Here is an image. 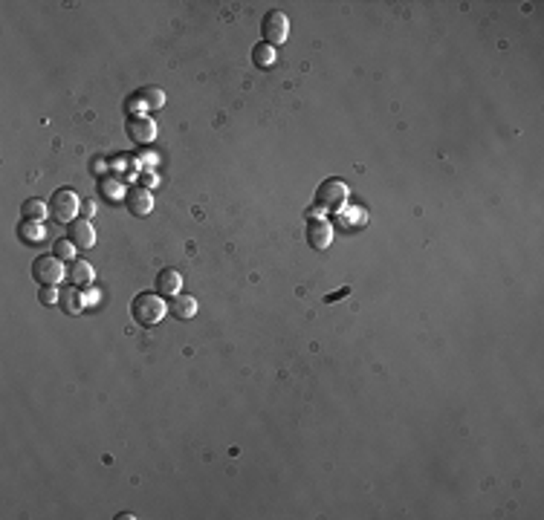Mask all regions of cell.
<instances>
[{
  "label": "cell",
  "instance_id": "ba28073f",
  "mask_svg": "<svg viewBox=\"0 0 544 520\" xmlns=\"http://www.w3.org/2000/svg\"><path fill=\"white\" fill-rule=\"evenodd\" d=\"M67 237L75 249H93L96 246V228L90 226V220H73Z\"/></svg>",
  "mask_w": 544,
  "mask_h": 520
},
{
  "label": "cell",
  "instance_id": "e0dca14e",
  "mask_svg": "<svg viewBox=\"0 0 544 520\" xmlns=\"http://www.w3.org/2000/svg\"><path fill=\"white\" fill-rule=\"evenodd\" d=\"M275 58H278L275 55V47H269L266 41L252 49V61H255V67H261V70H269L272 64H275Z\"/></svg>",
  "mask_w": 544,
  "mask_h": 520
},
{
  "label": "cell",
  "instance_id": "ac0fdd59",
  "mask_svg": "<svg viewBox=\"0 0 544 520\" xmlns=\"http://www.w3.org/2000/svg\"><path fill=\"white\" fill-rule=\"evenodd\" d=\"M73 252H75V246H73L70 240H58V243H55V258L73 260Z\"/></svg>",
  "mask_w": 544,
  "mask_h": 520
},
{
  "label": "cell",
  "instance_id": "6da1fadb",
  "mask_svg": "<svg viewBox=\"0 0 544 520\" xmlns=\"http://www.w3.org/2000/svg\"><path fill=\"white\" fill-rule=\"evenodd\" d=\"M168 313V304L160 298V292H139L130 304L133 321H139L142 326H157Z\"/></svg>",
  "mask_w": 544,
  "mask_h": 520
},
{
  "label": "cell",
  "instance_id": "7a4b0ae2",
  "mask_svg": "<svg viewBox=\"0 0 544 520\" xmlns=\"http://www.w3.org/2000/svg\"><path fill=\"white\" fill-rule=\"evenodd\" d=\"M50 214L58 223H73V217L79 214V194L73 188H58L50 200Z\"/></svg>",
  "mask_w": 544,
  "mask_h": 520
},
{
  "label": "cell",
  "instance_id": "5bb4252c",
  "mask_svg": "<svg viewBox=\"0 0 544 520\" xmlns=\"http://www.w3.org/2000/svg\"><path fill=\"white\" fill-rule=\"evenodd\" d=\"M17 237H21L24 243H41V240H47V228H44V223L24 220L21 226H17Z\"/></svg>",
  "mask_w": 544,
  "mask_h": 520
},
{
  "label": "cell",
  "instance_id": "ffe728a7",
  "mask_svg": "<svg viewBox=\"0 0 544 520\" xmlns=\"http://www.w3.org/2000/svg\"><path fill=\"white\" fill-rule=\"evenodd\" d=\"M102 188H105V194H107V197H113L116 191H119V182H116V180H113V182H110V180H105V182H102Z\"/></svg>",
  "mask_w": 544,
  "mask_h": 520
},
{
  "label": "cell",
  "instance_id": "30bf717a",
  "mask_svg": "<svg viewBox=\"0 0 544 520\" xmlns=\"http://www.w3.org/2000/svg\"><path fill=\"white\" fill-rule=\"evenodd\" d=\"M183 286V275L177 269H160L157 272V292L160 295H180Z\"/></svg>",
  "mask_w": 544,
  "mask_h": 520
},
{
  "label": "cell",
  "instance_id": "2e32d148",
  "mask_svg": "<svg viewBox=\"0 0 544 520\" xmlns=\"http://www.w3.org/2000/svg\"><path fill=\"white\" fill-rule=\"evenodd\" d=\"M93 278H96V272H93V266L87 263V260H73V266H70V281L75 283V286H87V283H93Z\"/></svg>",
  "mask_w": 544,
  "mask_h": 520
},
{
  "label": "cell",
  "instance_id": "3957f363",
  "mask_svg": "<svg viewBox=\"0 0 544 520\" xmlns=\"http://www.w3.org/2000/svg\"><path fill=\"white\" fill-rule=\"evenodd\" d=\"M32 278L44 286H58L64 281V263L55 255H41L32 263Z\"/></svg>",
  "mask_w": 544,
  "mask_h": 520
},
{
  "label": "cell",
  "instance_id": "5b68a950",
  "mask_svg": "<svg viewBox=\"0 0 544 520\" xmlns=\"http://www.w3.org/2000/svg\"><path fill=\"white\" fill-rule=\"evenodd\" d=\"M261 32H264V38H266L269 47L284 44L287 38H289V21H287V15H284V12H269V15L264 17Z\"/></svg>",
  "mask_w": 544,
  "mask_h": 520
},
{
  "label": "cell",
  "instance_id": "277c9868",
  "mask_svg": "<svg viewBox=\"0 0 544 520\" xmlns=\"http://www.w3.org/2000/svg\"><path fill=\"white\" fill-rule=\"evenodd\" d=\"M316 200H319V205L327 208V211H339V208L345 205V200H347V185H345L342 180H324V182L319 185Z\"/></svg>",
  "mask_w": 544,
  "mask_h": 520
},
{
  "label": "cell",
  "instance_id": "7c38bea8",
  "mask_svg": "<svg viewBox=\"0 0 544 520\" xmlns=\"http://www.w3.org/2000/svg\"><path fill=\"white\" fill-rule=\"evenodd\" d=\"M133 104L136 107H148V110H160L165 104V93L160 87H142L139 93L133 95Z\"/></svg>",
  "mask_w": 544,
  "mask_h": 520
},
{
  "label": "cell",
  "instance_id": "9a60e30c",
  "mask_svg": "<svg viewBox=\"0 0 544 520\" xmlns=\"http://www.w3.org/2000/svg\"><path fill=\"white\" fill-rule=\"evenodd\" d=\"M47 211H50V205H47L44 200H38V197H29V200L21 205V214H24V220H32V223H44Z\"/></svg>",
  "mask_w": 544,
  "mask_h": 520
},
{
  "label": "cell",
  "instance_id": "d6986e66",
  "mask_svg": "<svg viewBox=\"0 0 544 520\" xmlns=\"http://www.w3.org/2000/svg\"><path fill=\"white\" fill-rule=\"evenodd\" d=\"M58 298H61V295H58V292H55V286H47V289H44V292H41V301H44V304H55Z\"/></svg>",
  "mask_w": 544,
  "mask_h": 520
},
{
  "label": "cell",
  "instance_id": "4fadbf2b",
  "mask_svg": "<svg viewBox=\"0 0 544 520\" xmlns=\"http://www.w3.org/2000/svg\"><path fill=\"white\" fill-rule=\"evenodd\" d=\"M58 301H61V306H64V310H67L70 315H79V313L84 310V295H82V289H79V286H67Z\"/></svg>",
  "mask_w": 544,
  "mask_h": 520
},
{
  "label": "cell",
  "instance_id": "52a82bcc",
  "mask_svg": "<svg viewBox=\"0 0 544 520\" xmlns=\"http://www.w3.org/2000/svg\"><path fill=\"white\" fill-rule=\"evenodd\" d=\"M125 205H128L130 214L145 217V214H151V208H153V194H151L148 188L136 185V188H130L128 194H125Z\"/></svg>",
  "mask_w": 544,
  "mask_h": 520
},
{
  "label": "cell",
  "instance_id": "9c48e42d",
  "mask_svg": "<svg viewBox=\"0 0 544 520\" xmlns=\"http://www.w3.org/2000/svg\"><path fill=\"white\" fill-rule=\"evenodd\" d=\"M307 240H310V246H313V249H327L330 243H333V228H330L327 220H310Z\"/></svg>",
  "mask_w": 544,
  "mask_h": 520
},
{
  "label": "cell",
  "instance_id": "8992f818",
  "mask_svg": "<svg viewBox=\"0 0 544 520\" xmlns=\"http://www.w3.org/2000/svg\"><path fill=\"white\" fill-rule=\"evenodd\" d=\"M128 136L133 142L148 145V142L157 139V122H151L148 116H130L128 119Z\"/></svg>",
  "mask_w": 544,
  "mask_h": 520
},
{
  "label": "cell",
  "instance_id": "8fae6325",
  "mask_svg": "<svg viewBox=\"0 0 544 520\" xmlns=\"http://www.w3.org/2000/svg\"><path fill=\"white\" fill-rule=\"evenodd\" d=\"M168 313L180 321H188L197 315V301L191 295H171V304H168Z\"/></svg>",
  "mask_w": 544,
  "mask_h": 520
}]
</instances>
